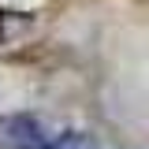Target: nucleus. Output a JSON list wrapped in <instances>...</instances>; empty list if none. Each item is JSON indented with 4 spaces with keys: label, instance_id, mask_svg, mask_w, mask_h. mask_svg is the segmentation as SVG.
Instances as JSON below:
<instances>
[{
    "label": "nucleus",
    "instance_id": "nucleus-1",
    "mask_svg": "<svg viewBox=\"0 0 149 149\" xmlns=\"http://www.w3.org/2000/svg\"><path fill=\"white\" fill-rule=\"evenodd\" d=\"M52 130L34 116H11L0 123V146L4 149H45Z\"/></svg>",
    "mask_w": 149,
    "mask_h": 149
},
{
    "label": "nucleus",
    "instance_id": "nucleus-2",
    "mask_svg": "<svg viewBox=\"0 0 149 149\" xmlns=\"http://www.w3.org/2000/svg\"><path fill=\"white\" fill-rule=\"evenodd\" d=\"M45 149H101V142H97V134H90V130H52V138H49V146Z\"/></svg>",
    "mask_w": 149,
    "mask_h": 149
}]
</instances>
